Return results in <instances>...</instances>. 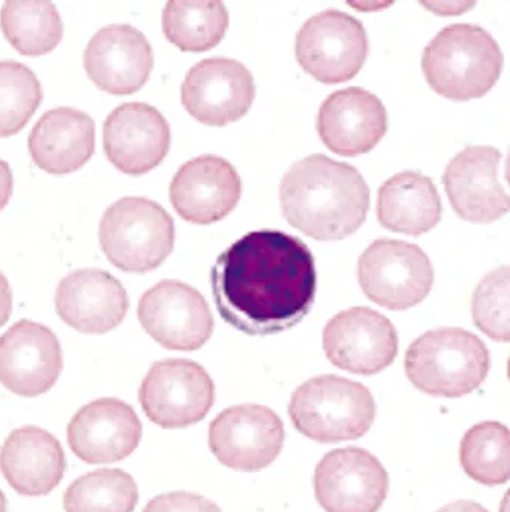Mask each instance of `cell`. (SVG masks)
<instances>
[{"label": "cell", "instance_id": "1", "mask_svg": "<svg viewBox=\"0 0 510 512\" xmlns=\"http://www.w3.org/2000/svg\"><path fill=\"white\" fill-rule=\"evenodd\" d=\"M216 309L227 324L250 336L298 325L318 289L307 244L279 230H256L224 250L210 273Z\"/></svg>", "mask_w": 510, "mask_h": 512}, {"label": "cell", "instance_id": "2", "mask_svg": "<svg viewBox=\"0 0 510 512\" xmlns=\"http://www.w3.org/2000/svg\"><path fill=\"white\" fill-rule=\"evenodd\" d=\"M288 223L313 240L356 234L370 211V188L354 166L314 154L291 166L279 188Z\"/></svg>", "mask_w": 510, "mask_h": 512}, {"label": "cell", "instance_id": "3", "mask_svg": "<svg viewBox=\"0 0 510 512\" xmlns=\"http://www.w3.org/2000/svg\"><path fill=\"white\" fill-rule=\"evenodd\" d=\"M422 69L439 96L468 102L494 88L503 71V53L488 31L471 23H454L428 43Z\"/></svg>", "mask_w": 510, "mask_h": 512}, {"label": "cell", "instance_id": "4", "mask_svg": "<svg viewBox=\"0 0 510 512\" xmlns=\"http://www.w3.org/2000/svg\"><path fill=\"white\" fill-rule=\"evenodd\" d=\"M491 356L484 342L463 329L425 333L409 345L405 371L409 381L435 398H461L488 376Z\"/></svg>", "mask_w": 510, "mask_h": 512}, {"label": "cell", "instance_id": "5", "mask_svg": "<svg viewBox=\"0 0 510 512\" xmlns=\"http://www.w3.org/2000/svg\"><path fill=\"white\" fill-rule=\"evenodd\" d=\"M299 433L321 444L356 440L370 431L376 402L365 385L325 375L296 388L288 405Z\"/></svg>", "mask_w": 510, "mask_h": 512}, {"label": "cell", "instance_id": "6", "mask_svg": "<svg viewBox=\"0 0 510 512\" xmlns=\"http://www.w3.org/2000/svg\"><path fill=\"white\" fill-rule=\"evenodd\" d=\"M99 241L109 263L117 269L148 273L160 267L174 250V220L149 198H121L106 209Z\"/></svg>", "mask_w": 510, "mask_h": 512}, {"label": "cell", "instance_id": "7", "mask_svg": "<svg viewBox=\"0 0 510 512\" xmlns=\"http://www.w3.org/2000/svg\"><path fill=\"white\" fill-rule=\"evenodd\" d=\"M357 276L363 293L388 310L416 307L431 292L434 267L416 244L382 238L360 255Z\"/></svg>", "mask_w": 510, "mask_h": 512}, {"label": "cell", "instance_id": "8", "mask_svg": "<svg viewBox=\"0 0 510 512\" xmlns=\"http://www.w3.org/2000/svg\"><path fill=\"white\" fill-rule=\"evenodd\" d=\"M295 53L301 68L318 82H348L367 62V31L360 20L344 11H322L302 25Z\"/></svg>", "mask_w": 510, "mask_h": 512}, {"label": "cell", "instance_id": "9", "mask_svg": "<svg viewBox=\"0 0 510 512\" xmlns=\"http://www.w3.org/2000/svg\"><path fill=\"white\" fill-rule=\"evenodd\" d=\"M141 408L161 428H187L203 421L215 402L206 368L189 359L155 362L140 387Z\"/></svg>", "mask_w": 510, "mask_h": 512}, {"label": "cell", "instance_id": "10", "mask_svg": "<svg viewBox=\"0 0 510 512\" xmlns=\"http://www.w3.org/2000/svg\"><path fill=\"white\" fill-rule=\"evenodd\" d=\"M281 417L265 405L227 408L209 427V447L224 467L256 473L275 462L284 447Z\"/></svg>", "mask_w": 510, "mask_h": 512}, {"label": "cell", "instance_id": "11", "mask_svg": "<svg viewBox=\"0 0 510 512\" xmlns=\"http://www.w3.org/2000/svg\"><path fill=\"white\" fill-rule=\"evenodd\" d=\"M137 315L144 332L161 347L177 352H193L203 347L215 329L204 296L174 279L161 281L144 293Z\"/></svg>", "mask_w": 510, "mask_h": 512}, {"label": "cell", "instance_id": "12", "mask_svg": "<svg viewBox=\"0 0 510 512\" xmlns=\"http://www.w3.org/2000/svg\"><path fill=\"white\" fill-rule=\"evenodd\" d=\"M388 490L385 467L362 448L330 451L314 471V493L325 512H377Z\"/></svg>", "mask_w": 510, "mask_h": 512}, {"label": "cell", "instance_id": "13", "mask_svg": "<svg viewBox=\"0 0 510 512\" xmlns=\"http://www.w3.org/2000/svg\"><path fill=\"white\" fill-rule=\"evenodd\" d=\"M324 352L340 370L373 376L397 358L399 335L393 322L376 310L351 307L325 325Z\"/></svg>", "mask_w": 510, "mask_h": 512}, {"label": "cell", "instance_id": "14", "mask_svg": "<svg viewBox=\"0 0 510 512\" xmlns=\"http://www.w3.org/2000/svg\"><path fill=\"white\" fill-rule=\"evenodd\" d=\"M252 73L238 60L212 57L193 65L181 86V102L193 119L207 126L238 122L255 102Z\"/></svg>", "mask_w": 510, "mask_h": 512}, {"label": "cell", "instance_id": "15", "mask_svg": "<svg viewBox=\"0 0 510 512\" xmlns=\"http://www.w3.org/2000/svg\"><path fill=\"white\" fill-rule=\"evenodd\" d=\"M501 161L503 154L492 146H468L449 161L443 183L458 217L492 223L509 212V192L500 180Z\"/></svg>", "mask_w": 510, "mask_h": 512}, {"label": "cell", "instance_id": "16", "mask_svg": "<svg viewBox=\"0 0 510 512\" xmlns=\"http://www.w3.org/2000/svg\"><path fill=\"white\" fill-rule=\"evenodd\" d=\"M62 368V347L46 325L22 319L0 336V384L11 393L37 398L56 385Z\"/></svg>", "mask_w": 510, "mask_h": 512}, {"label": "cell", "instance_id": "17", "mask_svg": "<svg viewBox=\"0 0 510 512\" xmlns=\"http://www.w3.org/2000/svg\"><path fill=\"white\" fill-rule=\"evenodd\" d=\"M91 82L112 96L140 91L154 69L149 40L128 23H114L94 34L83 54Z\"/></svg>", "mask_w": 510, "mask_h": 512}, {"label": "cell", "instance_id": "18", "mask_svg": "<svg viewBox=\"0 0 510 512\" xmlns=\"http://www.w3.org/2000/svg\"><path fill=\"white\" fill-rule=\"evenodd\" d=\"M103 148L118 171L128 175L148 174L161 165L169 152V122L148 103H125L105 120Z\"/></svg>", "mask_w": 510, "mask_h": 512}, {"label": "cell", "instance_id": "19", "mask_svg": "<svg viewBox=\"0 0 510 512\" xmlns=\"http://www.w3.org/2000/svg\"><path fill=\"white\" fill-rule=\"evenodd\" d=\"M242 181L232 163L216 155H201L178 169L170 183L169 200L189 223L209 226L238 206Z\"/></svg>", "mask_w": 510, "mask_h": 512}, {"label": "cell", "instance_id": "20", "mask_svg": "<svg viewBox=\"0 0 510 512\" xmlns=\"http://www.w3.org/2000/svg\"><path fill=\"white\" fill-rule=\"evenodd\" d=\"M143 436V425L131 405L106 398L80 408L68 425L72 453L89 465L114 463L131 456Z\"/></svg>", "mask_w": 510, "mask_h": 512}, {"label": "cell", "instance_id": "21", "mask_svg": "<svg viewBox=\"0 0 510 512\" xmlns=\"http://www.w3.org/2000/svg\"><path fill=\"white\" fill-rule=\"evenodd\" d=\"M316 126L330 151L342 157H357L373 151L385 137L388 114L373 92L351 86L327 97Z\"/></svg>", "mask_w": 510, "mask_h": 512}, {"label": "cell", "instance_id": "22", "mask_svg": "<svg viewBox=\"0 0 510 512\" xmlns=\"http://www.w3.org/2000/svg\"><path fill=\"white\" fill-rule=\"evenodd\" d=\"M128 310V292L105 270H76L57 287V315L69 327L86 335H103L117 329Z\"/></svg>", "mask_w": 510, "mask_h": 512}, {"label": "cell", "instance_id": "23", "mask_svg": "<svg viewBox=\"0 0 510 512\" xmlns=\"http://www.w3.org/2000/svg\"><path fill=\"white\" fill-rule=\"evenodd\" d=\"M0 471L20 496H46L62 482L66 457L59 440L48 431L17 428L0 448Z\"/></svg>", "mask_w": 510, "mask_h": 512}, {"label": "cell", "instance_id": "24", "mask_svg": "<svg viewBox=\"0 0 510 512\" xmlns=\"http://www.w3.org/2000/svg\"><path fill=\"white\" fill-rule=\"evenodd\" d=\"M28 149L34 165L48 174L79 171L94 155V120L76 108L51 109L34 125Z\"/></svg>", "mask_w": 510, "mask_h": 512}, {"label": "cell", "instance_id": "25", "mask_svg": "<svg viewBox=\"0 0 510 512\" xmlns=\"http://www.w3.org/2000/svg\"><path fill=\"white\" fill-rule=\"evenodd\" d=\"M442 211L434 181L422 172H400L388 178L377 194L379 223L397 234H426L440 223Z\"/></svg>", "mask_w": 510, "mask_h": 512}, {"label": "cell", "instance_id": "26", "mask_svg": "<svg viewBox=\"0 0 510 512\" xmlns=\"http://www.w3.org/2000/svg\"><path fill=\"white\" fill-rule=\"evenodd\" d=\"M5 39L22 56H45L62 42L63 22L56 5L42 0H10L0 10Z\"/></svg>", "mask_w": 510, "mask_h": 512}, {"label": "cell", "instance_id": "27", "mask_svg": "<svg viewBox=\"0 0 510 512\" xmlns=\"http://www.w3.org/2000/svg\"><path fill=\"white\" fill-rule=\"evenodd\" d=\"M229 11L223 2H167L163 11L166 39L181 51L203 53L212 50L226 36Z\"/></svg>", "mask_w": 510, "mask_h": 512}, {"label": "cell", "instance_id": "28", "mask_svg": "<svg viewBox=\"0 0 510 512\" xmlns=\"http://www.w3.org/2000/svg\"><path fill=\"white\" fill-rule=\"evenodd\" d=\"M138 486L134 477L120 468H103L74 480L66 488V512H134Z\"/></svg>", "mask_w": 510, "mask_h": 512}, {"label": "cell", "instance_id": "29", "mask_svg": "<svg viewBox=\"0 0 510 512\" xmlns=\"http://www.w3.org/2000/svg\"><path fill=\"white\" fill-rule=\"evenodd\" d=\"M509 451V428L498 422H481L461 439V467L481 485H503L510 476Z\"/></svg>", "mask_w": 510, "mask_h": 512}, {"label": "cell", "instance_id": "30", "mask_svg": "<svg viewBox=\"0 0 510 512\" xmlns=\"http://www.w3.org/2000/svg\"><path fill=\"white\" fill-rule=\"evenodd\" d=\"M42 100V85L27 65L0 62V138L22 131Z\"/></svg>", "mask_w": 510, "mask_h": 512}, {"label": "cell", "instance_id": "31", "mask_svg": "<svg viewBox=\"0 0 510 512\" xmlns=\"http://www.w3.org/2000/svg\"><path fill=\"white\" fill-rule=\"evenodd\" d=\"M472 318L478 329L498 342H509V266L481 279L472 296Z\"/></svg>", "mask_w": 510, "mask_h": 512}, {"label": "cell", "instance_id": "32", "mask_svg": "<svg viewBox=\"0 0 510 512\" xmlns=\"http://www.w3.org/2000/svg\"><path fill=\"white\" fill-rule=\"evenodd\" d=\"M143 512H223L220 506L200 494L175 491L149 500Z\"/></svg>", "mask_w": 510, "mask_h": 512}, {"label": "cell", "instance_id": "33", "mask_svg": "<svg viewBox=\"0 0 510 512\" xmlns=\"http://www.w3.org/2000/svg\"><path fill=\"white\" fill-rule=\"evenodd\" d=\"M11 312H13V292L8 279L5 278L4 273L0 272V329L7 324Z\"/></svg>", "mask_w": 510, "mask_h": 512}, {"label": "cell", "instance_id": "34", "mask_svg": "<svg viewBox=\"0 0 510 512\" xmlns=\"http://www.w3.org/2000/svg\"><path fill=\"white\" fill-rule=\"evenodd\" d=\"M14 189L13 172H11L10 165L7 161L0 160V211L7 206L8 201L11 200Z\"/></svg>", "mask_w": 510, "mask_h": 512}, {"label": "cell", "instance_id": "35", "mask_svg": "<svg viewBox=\"0 0 510 512\" xmlns=\"http://www.w3.org/2000/svg\"><path fill=\"white\" fill-rule=\"evenodd\" d=\"M437 512H489L488 509L481 506L480 503L472 500H458V502L449 503L443 506Z\"/></svg>", "mask_w": 510, "mask_h": 512}, {"label": "cell", "instance_id": "36", "mask_svg": "<svg viewBox=\"0 0 510 512\" xmlns=\"http://www.w3.org/2000/svg\"><path fill=\"white\" fill-rule=\"evenodd\" d=\"M8 503L4 491L0 490V512H7Z\"/></svg>", "mask_w": 510, "mask_h": 512}]
</instances>
